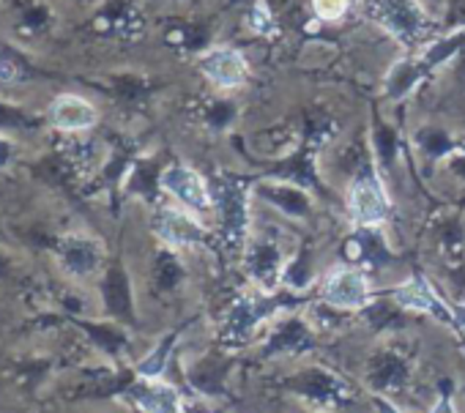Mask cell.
<instances>
[{
  "mask_svg": "<svg viewBox=\"0 0 465 413\" xmlns=\"http://www.w3.org/2000/svg\"><path fill=\"white\" fill-rule=\"evenodd\" d=\"M280 388L321 410H342L356 402V388L351 386V380L326 367H304L282 378Z\"/></svg>",
  "mask_w": 465,
  "mask_h": 413,
  "instance_id": "cell-1",
  "label": "cell"
},
{
  "mask_svg": "<svg viewBox=\"0 0 465 413\" xmlns=\"http://www.w3.org/2000/svg\"><path fill=\"white\" fill-rule=\"evenodd\" d=\"M236 353L232 350H205L203 356H197L192 364H186L183 369V378H186V386L197 394V397H208V399H216V397H227L230 394V375H232V367H236Z\"/></svg>",
  "mask_w": 465,
  "mask_h": 413,
  "instance_id": "cell-2",
  "label": "cell"
},
{
  "mask_svg": "<svg viewBox=\"0 0 465 413\" xmlns=\"http://www.w3.org/2000/svg\"><path fill=\"white\" fill-rule=\"evenodd\" d=\"M293 299H244L236 307L230 310L224 329L219 334L222 348L227 350H239L242 345H247L252 339V334L258 331V326L272 318L277 312V307L291 304Z\"/></svg>",
  "mask_w": 465,
  "mask_h": 413,
  "instance_id": "cell-3",
  "label": "cell"
},
{
  "mask_svg": "<svg viewBox=\"0 0 465 413\" xmlns=\"http://www.w3.org/2000/svg\"><path fill=\"white\" fill-rule=\"evenodd\" d=\"M321 299L337 312H361L375 301L367 277L353 266H337L321 285Z\"/></svg>",
  "mask_w": 465,
  "mask_h": 413,
  "instance_id": "cell-4",
  "label": "cell"
},
{
  "mask_svg": "<svg viewBox=\"0 0 465 413\" xmlns=\"http://www.w3.org/2000/svg\"><path fill=\"white\" fill-rule=\"evenodd\" d=\"M159 186L189 214H205L213 209V194H211L205 178L186 164L167 167L159 178Z\"/></svg>",
  "mask_w": 465,
  "mask_h": 413,
  "instance_id": "cell-5",
  "label": "cell"
},
{
  "mask_svg": "<svg viewBox=\"0 0 465 413\" xmlns=\"http://www.w3.org/2000/svg\"><path fill=\"white\" fill-rule=\"evenodd\" d=\"M364 380L372 394L397 397L411 383V359L394 348H381L370 356Z\"/></svg>",
  "mask_w": 465,
  "mask_h": 413,
  "instance_id": "cell-6",
  "label": "cell"
},
{
  "mask_svg": "<svg viewBox=\"0 0 465 413\" xmlns=\"http://www.w3.org/2000/svg\"><path fill=\"white\" fill-rule=\"evenodd\" d=\"M315 348V331L307 320L302 318H282L269 329V337L263 339L258 359L261 361H274V359H291L302 356Z\"/></svg>",
  "mask_w": 465,
  "mask_h": 413,
  "instance_id": "cell-7",
  "label": "cell"
},
{
  "mask_svg": "<svg viewBox=\"0 0 465 413\" xmlns=\"http://www.w3.org/2000/svg\"><path fill=\"white\" fill-rule=\"evenodd\" d=\"M348 209L359 228H378L381 222H386V217L391 211V202H389L386 189L378 183V178L361 175L351 186Z\"/></svg>",
  "mask_w": 465,
  "mask_h": 413,
  "instance_id": "cell-8",
  "label": "cell"
},
{
  "mask_svg": "<svg viewBox=\"0 0 465 413\" xmlns=\"http://www.w3.org/2000/svg\"><path fill=\"white\" fill-rule=\"evenodd\" d=\"M389 296L394 299V304H397L400 310L424 312V315H430V318H435V320H440V323H446V326L454 329V307H449V304L435 293V288H432L427 280L413 277L411 282L400 285V288L391 290Z\"/></svg>",
  "mask_w": 465,
  "mask_h": 413,
  "instance_id": "cell-9",
  "label": "cell"
},
{
  "mask_svg": "<svg viewBox=\"0 0 465 413\" xmlns=\"http://www.w3.org/2000/svg\"><path fill=\"white\" fill-rule=\"evenodd\" d=\"M200 72L224 91L242 88L247 83L250 66L244 61V55L232 47H211L208 53L200 55Z\"/></svg>",
  "mask_w": 465,
  "mask_h": 413,
  "instance_id": "cell-10",
  "label": "cell"
},
{
  "mask_svg": "<svg viewBox=\"0 0 465 413\" xmlns=\"http://www.w3.org/2000/svg\"><path fill=\"white\" fill-rule=\"evenodd\" d=\"M124 397H129L143 413H186L183 405H181V394L162 383V380H148V378H140L134 372L129 388L124 391Z\"/></svg>",
  "mask_w": 465,
  "mask_h": 413,
  "instance_id": "cell-11",
  "label": "cell"
},
{
  "mask_svg": "<svg viewBox=\"0 0 465 413\" xmlns=\"http://www.w3.org/2000/svg\"><path fill=\"white\" fill-rule=\"evenodd\" d=\"M47 115H50V123L61 132H88L99 121L96 107L88 99L74 96V93H61L58 99H53Z\"/></svg>",
  "mask_w": 465,
  "mask_h": 413,
  "instance_id": "cell-12",
  "label": "cell"
},
{
  "mask_svg": "<svg viewBox=\"0 0 465 413\" xmlns=\"http://www.w3.org/2000/svg\"><path fill=\"white\" fill-rule=\"evenodd\" d=\"M102 299H104L107 315L115 323H124V326H134L137 323L132 285H129V277H126V271L121 266L107 269V274L102 280Z\"/></svg>",
  "mask_w": 465,
  "mask_h": 413,
  "instance_id": "cell-13",
  "label": "cell"
},
{
  "mask_svg": "<svg viewBox=\"0 0 465 413\" xmlns=\"http://www.w3.org/2000/svg\"><path fill=\"white\" fill-rule=\"evenodd\" d=\"M58 258H61V266L72 274V277H91L99 271L102 266V247L88 239V236H69V239H61L58 244Z\"/></svg>",
  "mask_w": 465,
  "mask_h": 413,
  "instance_id": "cell-14",
  "label": "cell"
},
{
  "mask_svg": "<svg viewBox=\"0 0 465 413\" xmlns=\"http://www.w3.org/2000/svg\"><path fill=\"white\" fill-rule=\"evenodd\" d=\"M74 326L91 339V345L96 350H102L107 359L113 361H124L129 348H132V337L126 334L124 323H94V320H80L74 318Z\"/></svg>",
  "mask_w": 465,
  "mask_h": 413,
  "instance_id": "cell-15",
  "label": "cell"
},
{
  "mask_svg": "<svg viewBox=\"0 0 465 413\" xmlns=\"http://www.w3.org/2000/svg\"><path fill=\"white\" fill-rule=\"evenodd\" d=\"M247 269H250V277L266 288V290H277L280 288V280H282V258H280V250L272 244V241H261V244H252L250 247V255H247Z\"/></svg>",
  "mask_w": 465,
  "mask_h": 413,
  "instance_id": "cell-16",
  "label": "cell"
},
{
  "mask_svg": "<svg viewBox=\"0 0 465 413\" xmlns=\"http://www.w3.org/2000/svg\"><path fill=\"white\" fill-rule=\"evenodd\" d=\"M153 228H156L159 239L173 244V247H189V244H200L203 241V228L186 211L167 209V211H162L156 217Z\"/></svg>",
  "mask_w": 465,
  "mask_h": 413,
  "instance_id": "cell-17",
  "label": "cell"
},
{
  "mask_svg": "<svg viewBox=\"0 0 465 413\" xmlns=\"http://www.w3.org/2000/svg\"><path fill=\"white\" fill-rule=\"evenodd\" d=\"M186 329V323L183 326H178V329H173L145 359H140L137 364H134V372L140 375V378H148V380H159L162 378V372L167 369V364H170V359H173V350H175V342H178V337H181V331Z\"/></svg>",
  "mask_w": 465,
  "mask_h": 413,
  "instance_id": "cell-18",
  "label": "cell"
},
{
  "mask_svg": "<svg viewBox=\"0 0 465 413\" xmlns=\"http://www.w3.org/2000/svg\"><path fill=\"white\" fill-rule=\"evenodd\" d=\"M181 282V266L173 255H162L156 263V285L162 290H173Z\"/></svg>",
  "mask_w": 465,
  "mask_h": 413,
  "instance_id": "cell-19",
  "label": "cell"
},
{
  "mask_svg": "<svg viewBox=\"0 0 465 413\" xmlns=\"http://www.w3.org/2000/svg\"><path fill=\"white\" fill-rule=\"evenodd\" d=\"M312 9L323 23H337L351 12V0H312Z\"/></svg>",
  "mask_w": 465,
  "mask_h": 413,
  "instance_id": "cell-20",
  "label": "cell"
},
{
  "mask_svg": "<svg viewBox=\"0 0 465 413\" xmlns=\"http://www.w3.org/2000/svg\"><path fill=\"white\" fill-rule=\"evenodd\" d=\"M430 413H457V410H454V386H451V380H449V378H443V380H440L438 399H435V405H432V410H430Z\"/></svg>",
  "mask_w": 465,
  "mask_h": 413,
  "instance_id": "cell-21",
  "label": "cell"
},
{
  "mask_svg": "<svg viewBox=\"0 0 465 413\" xmlns=\"http://www.w3.org/2000/svg\"><path fill=\"white\" fill-rule=\"evenodd\" d=\"M370 405H372L375 413H402V410L397 408V402H394L391 397H386V394H372V397H370Z\"/></svg>",
  "mask_w": 465,
  "mask_h": 413,
  "instance_id": "cell-22",
  "label": "cell"
},
{
  "mask_svg": "<svg viewBox=\"0 0 465 413\" xmlns=\"http://www.w3.org/2000/svg\"><path fill=\"white\" fill-rule=\"evenodd\" d=\"M9 159H12V143L6 137H0V167L9 164Z\"/></svg>",
  "mask_w": 465,
  "mask_h": 413,
  "instance_id": "cell-23",
  "label": "cell"
},
{
  "mask_svg": "<svg viewBox=\"0 0 465 413\" xmlns=\"http://www.w3.org/2000/svg\"><path fill=\"white\" fill-rule=\"evenodd\" d=\"M9 274V258L0 252V277H6Z\"/></svg>",
  "mask_w": 465,
  "mask_h": 413,
  "instance_id": "cell-24",
  "label": "cell"
},
{
  "mask_svg": "<svg viewBox=\"0 0 465 413\" xmlns=\"http://www.w3.org/2000/svg\"><path fill=\"white\" fill-rule=\"evenodd\" d=\"M302 413H331V410H321V408H312V410H302Z\"/></svg>",
  "mask_w": 465,
  "mask_h": 413,
  "instance_id": "cell-25",
  "label": "cell"
}]
</instances>
